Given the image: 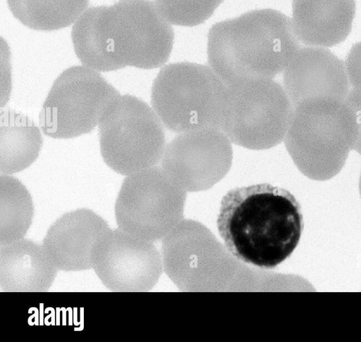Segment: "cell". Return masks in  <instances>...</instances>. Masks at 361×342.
<instances>
[{"mask_svg": "<svg viewBox=\"0 0 361 342\" xmlns=\"http://www.w3.org/2000/svg\"><path fill=\"white\" fill-rule=\"evenodd\" d=\"M355 0H293L292 23L300 43L331 47L344 41L351 31Z\"/></svg>", "mask_w": 361, "mask_h": 342, "instance_id": "5bb4252c", "label": "cell"}, {"mask_svg": "<svg viewBox=\"0 0 361 342\" xmlns=\"http://www.w3.org/2000/svg\"><path fill=\"white\" fill-rule=\"evenodd\" d=\"M109 229L106 221L93 210L76 209L51 224L42 246L59 270H88L92 269L93 248Z\"/></svg>", "mask_w": 361, "mask_h": 342, "instance_id": "4fadbf2b", "label": "cell"}, {"mask_svg": "<svg viewBox=\"0 0 361 342\" xmlns=\"http://www.w3.org/2000/svg\"><path fill=\"white\" fill-rule=\"evenodd\" d=\"M357 153L361 155V148H360V150L358 151ZM359 191H360V197H361V172H360V179H359Z\"/></svg>", "mask_w": 361, "mask_h": 342, "instance_id": "7402d4cb", "label": "cell"}, {"mask_svg": "<svg viewBox=\"0 0 361 342\" xmlns=\"http://www.w3.org/2000/svg\"><path fill=\"white\" fill-rule=\"evenodd\" d=\"M345 65L351 89L361 93V42L351 47Z\"/></svg>", "mask_w": 361, "mask_h": 342, "instance_id": "ffe728a7", "label": "cell"}, {"mask_svg": "<svg viewBox=\"0 0 361 342\" xmlns=\"http://www.w3.org/2000/svg\"><path fill=\"white\" fill-rule=\"evenodd\" d=\"M89 0H7L13 15L26 27L53 31L74 23Z\"/></svg>", "mask_w": 361, "mask_h": 342, "instance_id": "e0dca14e", "label": "cell"}, {"mask_svg": "<svg viewBox=\"0 0 361 342\" xmlns=\"http://www.w3.org/2000/svg\"><path fill=\"white\" fill-rule=\"evenodd\" d=\"M357 135L354 113L345 99L319 97L294 106L283 141L302 174L326 181L341 171Z\"/></svg>", "mask_w": 361, "mask_h": 342, "instance_id": "277c9868", "label": "cell"}, {"mask_svg": "<svg viewBox=\"0 0 361 342\" xmlns=\"http://www.w3.org/2000/svg\"><path fill=\"white\" fill-rule=\"evenodd\" d=\"M283 73V87L294 106L313 98L345 99L350 90L345 63L325 47L300 48Z\"/></svg>", "mask_w": 361, "mask_h": 342, "instance_id": "7c38bea8", "label": "cell"}, {"mask_svg": "<svg viewBox=\"0 0 361 342\" xmlns=\"http://www.w3.org/2000/svg\"><path fill=\"white\" fill-rule=\"evenodd\" d=\"M216 224L227 250L237 260L273 269L297 247L303 217L289 191L262 183L228 191L222 198Z\"/></svg>", "mask_w": 361, "mask_h": 342, "instance_id": "7a4b0ae2", "label": "cell"}, {"mask_svg": "<svg viewBox=\"0 0 361 342\" xmlns=\"http://www.w3.org/2000/svg\"><path fill=\"white\" fill-rule=\"evenodd\" d=\"M226 101V85L210 66L202 64L166 65L152 84V108L164 126L177 134L221 129Z\"/></svg>", "mask_w": 361, "mask_h": 342, "instance_id": "5b68a950", "label": "cell"}, {"mask_svg": "<svg viewBox=\"0 0 361 342\" xmlns=\"http://www.w3.org/2000/svg\"><path fill=\"white\" fill-rule=\"evenodd\" d=\"M300 48L292 20L271 8L216 23L207 35L208 63L226 86L273 79Z\"/></svg>", "mask_w": 361, "mask_h": 342, "instance_id": "3957f363", "label": "cell"}, {"mask_svg": "<svg viewBox=\"0 0 361 342\" xmlns=\"http://www.w3.org/2000/svg\"><path fill=\"white\" fill-rule=\"evenodd\" d=\"M121 1H128V0H121Z\"/></svg>", "mask_w": 361, "mask_h": 342, "instance_id": "603a6c76", "label": "cell"}, {"mask_svg": "<svg viewBox=\"0 0 361 342\" xmlns=\"http://www.w3.org/2000/svg\"><path fill=\"white\" fill-rule=\"evenodd\" d=\"M58 270L42 244L23 238L0 246V288L2 291H48Z\"/></svg>", "mask_w": 361, "mask_h": 342, "instance_id": "9a60e30c", "label": "cell"}, {"mask_svg": "<svg viewBox=\"0 0 361 342\" xmlns=\"http://www.w3.org/2000/svg\"><path fill=\"white\" fill-rule=\"evenodd\" d=\"M42 137L27 116L10 108L1 110L0 172L11 175L29 167L38 157Z\"/></svg>", "mask_w": 361, "mask_h": 342, "instance_id": "2e32d148", "label": "cell"}, {"mask_svg": "<svg viewBox=\"0 0 361 342\" xmlns=\"http://www.w3.org/2000/svg\"><path fill=\"white\" fill-rule=\"evenodd\" d=\"M71 39L82 64L97 72L149 70L169 60L174 32L154 2L128 0L87 8L74 23Z\"/></svg>", "mask_w": 361, "mask_h": 342, "instance_id": "6da1fadb", "label": "cell"}, {"mask_svg": "<svg viewBox=\"0 0 361 342\" xmlns=\"http://www.w3.org/2000/svg\"><path fill=\"white\" fill-rule=\"evenodd\" d=\"M178 186L157 166L128 175L114 206L118 228L145 241L157 239L169 213L183 201V193Z\"/></svg>", "mask_w": 361, "mask_h": 342, "instance_id": "9c48e42d", "label": "cell"}, {"mask_svg": "<svg viewBox=\"0 0 361 342\" xmlns=\"http://www.w3.org/2000/svg\"><path fill=\"white\" fill-rule=\"evenodd\" d=\"M92 269L113 292H143L157 281L160 265L149 241L133 236L120 228L109 229L94 245Z\"/></svg>", "mask_w": 361, "mask_h": 342, "instance_id": "8fae6325", "label": "cell"}, {"mask_svg": "<svg viewBox=\"0 0 361 342\" xmlns=\"http://www.w3.org/2000/svg\"><path fill=\"white\" fill-rule=\"evenodd\" d=\"M231 141L220 129L178 134L166 146L161 168L178 186L189 191L209 188L229 171Z\"/></svg>", "mask_w": 361, "mask_h": 342, "instance_id": "30bf717a", "label": "cell"}, {"mask_svg": "<svg viewBox=\"0 0 361 342\" xmlns=\"http://www.w3.org/2000/svg\"><path fill=\"white\" fill-rule=\"evenodd\" d=\"M226 87L221 130L231 143L247 149L264 150L283 141L294 106L282 85L265 79Z\"/></svg>", "mask_w": 361, "mask_h": 342, "instance_id": "52a82bcc", "label": "cell"}, {"mask_svg": "<svg viewBox=\"0 0 361 342\" xmlns=\"http://www.w3.org/2000/svg\"><path fill=\"white\" fill-rule=\"evenodd\" d=\"M120 96L97 71L84 65L71 67L55 80L44 102L41 129L54 139L89 133Z\"/></svg>", "mask_w": 361, "mask_h": 342, "instance_id": "ba28073f", "label": "cell"}, {"mask_svg": "<svg viewBox=\"0 0 361 342\" xmlns=\"http://www.w3.org/2000/svg\"><path fill=\"white\" fill-rule=\"evenodd\" d=\"M345 101L354 113L358 129V135L354 150L358 152L361 148V93L350 89Z\"/></svg>", "mask_w": 361, "mask_h": 342, "instance_id": "44dd1931", "label": "cell"}, {"mask_svg": "<svg viewBox=\"0 0 361 342\" xmlns=\"http://www.w3.org/2000/svg\"><path fill=\"white\" fill-rule=\"evenodd\" d=\"M224 0H155L161 14L175 25L193 27L209 18Z\"/></svg>", "mask_w": 361, "mask_h": 342, "instance_id": "d6986e66", "label": "cell"}, {"mask_svg": "<svg viewBox=\"0 0 361 342\" xmlns=\"http://www.w3.org/2000/svg\"><path fill=\"white\" fill-rule=\"evenodd\" d=\"M98 126L101 155L116 172L128 176L155 166L162 158L164 125L140 99L120 96Z\"/></svg>", "mask_w": 361, "mask_h": 342, "instance_id": "8992f818", "label": "cell"}, {"mask_svg": "<svg viewBox=\"0 0 361 342\" xmlns=\"http://www.w3.org/2000/svg\"><path fill=\"white\" fill-rule=\"evenodd\" d=\"M34 216L32 199L17 178L0 176V246L24 238Z\"/></svg>", "mask_w": 361, "mask_h": 342, "instance_id": "ac0fdd59", "label": "cell"}]
</instances>
